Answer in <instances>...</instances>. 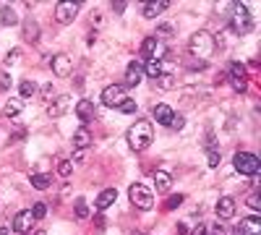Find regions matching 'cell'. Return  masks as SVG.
Returning a JSON list of instances; mask_svg holds the SVG:
<instances>
[{
	"label": "cell",
	"instance_id": "26",
	"mask_svg": "<svg viewBox=\"0 0 261 235\" xmlns=\"http://www.w3.org/2000/svg\"><path fill=\"white\" fill-rule=\"evenodd\" d=\"M154 84H157L162 92H170V89H175V76H172V73H162Z\"/></svg>",
	"mask_w": 261,
	"mask_h": 235
},
{
	"label": "cell",
	"instance_id": "2",
	"mask_svg": "<svg viewBox=\"0 0 261 235\" xmlns=\"http://www.w3.org/2000/svg\"><path fill=\"white\" fill-rule=\"evenodd\" d=\"M214 45H217V39H214L209 32H196V34L188 39V53L193 55V60L206 63V58L214 53Z\"/></svg>",
	"mask_w": 261,
	"mask_h": 235
},
{
	"label": "cell",
	"instance_id": "4",
	"mask_svg": "<svg viewBox=\"0 0 261 235\" xmlns=\"http://www.w3.org/2000/svg\"><path fill=\"white\" fill-rule=\"evenodd\" d=\"M128 199H130V204H134L136 209H141V212H149L151 206H154V196H151V191L144 186V183H134L128 188Z\"/></svg>",
	"mask_w": 261,
	"mask_h": 235
},
{
	"label": "cell",
	"instance_id": "28",
	"mask_svg": "<svg viewBox=\"0 0 261 235\" xmlns=\"http://www.w3.org/2000/svg\"><path fill=\"white\" fill-rule=\"evenodd\" d=\"M76 217L79 220H89V215H92V212H89V201H86V199H76Z\"/></svg>",
	"mask_w": 261,
	"mask_h": 235
},
{
	"label": "cell",
	"instance_id": "1",
	"mask_svg": "<svg viewBox=\"0 0 261 235\" xmlns=\"http://www.w3.org/2000/svg\"><path fill=\"white\" fill-rule=\"evenodd\" d=\"M128 146L134 149V152H146L149 144L154 141V128H151L149 120H139L128 128Z\"/></svg>",
	"mask_w": 261,
	"mask_h": 235
},
{
	"label": "cell",
	"instance_id": "45",
	"mask_svg": "<svg viewBox=\"0 0 261 235\" xmlns=\"http://www.w3.org/2000/svg\"><path fill=\"white\" fill-rule=\"evenodd\" d=\"M0 235H8V227H0Z\"/></svg>",
	"mask_w": 261,
	"mask_h": 235
},
{
	"label": "cell",
	"instance_id": "24",
	"mask_svg": "<svg viewBox=\"0 0 261 235\" xmlns=\"http://www.w3.org/2000/svg\"><path fill=\"white\" fill-rule=\"evenodd\" d=\"M165 8H167V3H146L144 11H141V16H144V18H157Z\"/></svg>",
	"mask_w": 261,
	"mask_h": 235
},
{
	"label": "cell",
	"instance_id": "38",
	"mask_svg": "<svg viewBox=\"0 0 261 235\" xmlns=\"http://www.w3.org/2000/svg\"><path fill=\"white\" fill-rule=\"evenodd\" d=\"M18 58H21V50L16 47V50H11V53L6 55V63H8V66H13V63H18Z\"/></svg>",
	"mask_w": 261,
	"mask_h": 235
},
{
	"label": "cell",
	"instance_id": "5",
	"mask_svg": "<svg viewBox=\"0 0 261 235\" xmlns=\"http://www.w3.org/2000/svg\"><path fill=\"white\" fill-rule=\"evenodd\" d=\"M253 27V21H251V13L243 3H235L232 6V32L235 34H246L248 29Z\"/></svg>",
	"mask_w": 261,
	"mask_h": 235
},
{
	"label": "cell",
	"instance_id": "21",
	"mask_svg": "<svg viewBox=\"0 0 261 235\" xmlns=\"http://www.w3.org/2000/svg\"><path fill=\"white\" fill-rule=\"evenodd\" d=\"M154 186H157V191H160V194H167V191H170V186H172V178H170V173H165V170H157V173H154Z\"/></svg>",
	"mask_w": 261,
	"mask_h": 235
},
{
	"label": "cell",
	"instance_id": "20",
	"mask_svg": "<svg viewBox=\"0 0 261 235\" xmlns=\"http://www.w3.org/2000/svg\"><path fill=\"white\" fill-rule=\"evenodd\" d=\"M151 115H154V120H157V123L170 125V120H172V115H175V113H172V110L167 108V105H154V110H151Z\"/></svg>",
	"mask_w": 261,
	"mask_h": 235
},
{
	"label": "cell",
	"instance_id": "9",
	"mask_svg": "<svg viewBox=\"0 0 261 235\" xmlns=\"http://www.w3.org/2000/svg\"><path fill=\"white\" fill-rule=\"evenodd\" d=\"M71 108H73V99H71L68 94H60V97H55V99L47 105V115H50V118H63Z\"/></svg>",
	"mask_w": 261,
	"mask_h": 235
},
{
	"label": "cell",
	"instance_id": "6",
	"mask_svg": "<svg viewBox=\"0 0 261 235\" xmlns=\"http://www.w3.org/2000/svg\"><path fill=\"white\" fill-rule=\"evenodd\" d=\"M99 99H102L105 108H118V105L125 99V87H123V84H110V87L102 89Z\"/></svg>",
	"mask_w": 261,
	"mask_h": 235
},
{
	"label": "cell",
	"instance_id": "34",
	"mask_svg": "<svg viewBox=\"0 0 261 235\" xmlns=\"http://www.w3.org/2000/svg\"><path fill=\"white\" fill-rule=\"evenodd\" d=\"M246 204L253 209V212H261V196L256 194V191H253V194H248V199H246Z\"/></svg>",
	"mask_w": 261,
	"mask_h": 235
},
{
	"label": "cell",
	"instance_id": "35",
	"mask_svg": "<svg viewBox=\"0 0 261 235\" xmlns=\"http://www.w3.org/2000/svg\"><path fill=\"white\" fill-rule=\"evenodd\" d=\"M206 162H209V167H220V152H217V149H209Z\"/></svg>",
	"mask_w": 261,
	"mask_h": 235
},
{
	"label": "cell",
	"instance_id": "17",
	"mask_svg": "<svg viewBox=\"0 0 261 235\" xmlns=\"http://www.w3.org/2000/svg\"><path fill=\"white\" fill-rule=\"evenodd\" d=\"M76 115H79V120L81 123H89L92 118H94V102H89V99H81V102H76Z\"/></svg>",
	"mask_w": 261,
	"mask_h": 235
},
{
	"label": "cell",
	"instance_id": "3",
	"mask_svg": "<svg viewBox=\"0 0 261 235\" xmlns=\"http://www.w3.org/2000/svg\"><path fill=\"white\" fill-rule=\"evenodd\" d=\"M232 165H235V170L241 175H251V178H256L258 170H261V160L256 154H251V152H238L232 157Z\"/></svg>",
	"mask_w": 261,
	"mask_h": 235
},
{
	"label": "cell",
	"instance_id": "23",
	"mask_svg": "<svg viewBox=\"0 0 261 235\" xmlns=\"http://www.w3.org/2000/svg\"><path fill=\"white\" fill-rule=\"evenodd\" d=\"M21 110H24V105H21V99H8L6 102V108H3V115L6 118H16V115H21Z\"/></svg>",
	"mask_w": 261,
	"mask_h": 235
},
{
	"label": "cell",
	"instance_id": "39",
	"mask_svg": "<svg viewBox=\"0 0 261 235\" xmlns=\"http://www.w3.org/2000/svg\"><path fill=\"white\" fill-rule=\"evenodd\" d=\"M53 97H55V89H53V84H47V87L42 89V99H45V102H53Z\"/></svg>",
	"mask_w": 261,
	"mask_h": 235
},
{
	"label": "cell",
	"instance_id": "32",
	"mask_svg": "<svg viewBox=\"0 0 261 235\" xmlns=\"http://www.w3.org/2000/svg\"><path fill=\"white\" fill-rule=\"evenodd\" d=\"M29 212H32V217H34V220H42V217H47V204H45V201H37Z\"/></svg>",
	"mask_w": 261,
	"mask_h": 235
},
{
	"label": "cell",
	"instance_id": "37",
	"mask_svg": "<svg viewBox=\"0 0 261 235\" xmlns=\"http://www.w3.org/2000/svg\"><path fill=\"white\" fill-rule=\"evenodd\" d=\"M183 125H186L183 115H172V120H170V128H172V131H180Z\"/></svg>",
	"mask_w": 261,
	"mask_h": 235
},
{
	"label": "cell",
	"instance_id": "29",
	"mask_svg": "<svg viewBox=\"0 0 261 235\" xmlns=\"http://www.w3.org/2000/svg\"><path fill=\"white\" fill-rule=\"evenodd\" d=\"M0 24H3V27H13V24H18V18H16V13L11 8H3V11H0Z\"/></svg>",
	"mask_w": 261,
	"mask_h": 235
},
{
	"label": "cell",
	"instance_id": "18",
	"mask_svg": "<svg viewBox=\"0 0 261 235\" xmlns=\"http://www.w3.org/2000/svg\"><path fill=\"white\" fill-rule=\"evenodd\" d=\"M21 32H24V39H27V42H32V45L39 39V24H37L34 18H27L24 24H21Z\"/></svg>",
	"mask_w": 261,
	"mask_h": 235
},
{
	"label": "cell",
	"instance_id": "43",
	"mask_svg": "<svg viewBox=\"0 0 261 235\" xmlns=\"http://www.w3.org/2000/svg\"><path fill=\"white\" fill-rule=\"evenodd\" d=\"M186 232H188V225L180 222V225H178V235H186Z\"/></svg>",
	"mask_w": 261,
	"mask_h": 235
},
{
	"label": "cell",
	"instance_id": "14",
	"mask_svg": "<svg viewBox=\"0 0 261 235\" xmlns=\"http://www.w3.org/2000/svg\"><path fill=\"white\" fill-rule=\"evenodd\" d=\"M214 209H217V217L220 220H232L235 217V199L232 196H222Z\"/></svg>",
	"mask_w": 261,
	"mask_h": 235
},
{
	"label": "cell",
	"instance_id": "27",
	"mask_svg": "<svg viewBox=\"0 0 261 235\" xmlns=\"http://www.w3.org/2000/svg\"><path fill=\"white\" fill-rule=\"evenodd\" d=\"M18 92H21V97H24V99H29V97L37 94V84L27 79V81H21V84H18Z\"/></svg>",
	"mask_w": 261,
	"mask_h": 235
},
{
	"label": "cell",
	"instance_id": "33",
	"mask_svg": "<svg viewBox=\"0 0 261 235\" xmlns=\"http://www.w3.org/2000/svg\"><path fill=\"white\" fill-rule=\"evenodd\" d=\"M183 204V194H172V196H167V201H165V209H178Z\"/></svg>",
	"mask_w": 261,
	"mask_h": 235
},
{
	"label": "cell",
	"instance_id": "40",
	"mask_svg": "<svg viewBox=\"0 0 261 235\" xmlns=\"http://www.w3.org/2000/svg\"><path fill=\"white\" fill-rule=\"evenodd\" d=\"M191 235H206V225H196V227L191 230Z\"/></svg>",
	"mask_w": 261,
	"mask_h": 235
},
{
	"label": "cell",
	"instance_id": "31",
	"mask_svg": "<svg viewBox=\"0 0 261 235\" xmlns=\"http://www.w3.org/2000/svg\"><path fill=\"white\" fill-rule=\"evenodd\" d=\"M71 173H73V160H60V162H58V175L68 178Z\"/></svg>",
	"mask_w": 261,
	"mask_h": 235
},
{
	"label": "cell",
	"instance_id": "44",
	"mask_svg": "<svg viewBox=\"0 0 261 235\" xmlns=\"http://www.w3.org/2000/svg\"><path fill=\"white\" fill-rule=\"evenodd\" d=\"M32 235H45V230H39V227H34V230H32Z\"/></svg>",
	"mask_w": 261,
	"mask_h": 235
},
{
	"label": "cell",
	"instance_id": "41",
	"mask_svg": "<svg viewBox=\"0 0 261 235\" xmlns=\"http://www.w3.org/2000/svg\"><path fill=\"white\" fill-rule=\"evenodd\" d=\"M0 89H8V76L0 73Z\"/></svg>",
	"mask_w": 261,
	"mask_h": 235
},
{
	"label": "cell",
	"instance_id": "19",
	"mask_svg": "<svg viewBox=\"0 0 261 235\" xmlns=\"http://www.w3.org/2000/svg\"><path fill=\"white\" fill-rule=\"evenodd\" d=\"M89 144H92V134H89V128H86V125H81L79 131L73 134V146L79 149V152H84Z\"/></svg>",
	"mask_w": 261,
	"mask_h": 235
},
{
	"label": "cell",
	"instance_id": "15",
	"mask_svg": "<svg viewBox=\"0 0 261 235\" xmlns=\"http://www.w3.org/2000/svg\"><path fill=\"white\" fill-rule=\"evenodd\" d=\"M238 235H261V220L258 217H246L238 225Z\"/></svg>",
	"mask_w": 261,
	"mask_h": 235
},
{
	"label": "cell",
	"instance_id": "16",
	"mask_svg": "<svg viewBox=\"0 0 261 235\" xmlns=\"http://www.w3.org/2000/svg\"><path fill=\"white\" fill-rule=\"evenodd\" d=\"M115 199H118V191H115V188H105L102 194L97 196V201H94L97 212H105L107 206H113V204H115Z\"/></svg>",
	"mask_w": 261,
	"mask_h": 235
},
{
	"label": "cell",
	"instance_id": "11",
	"mask_svg": "<svg viewBox=\"0 0 261 235\" xmlns=\"http://www.w3.org/2000/svg\"><path fill=\"white\" fill-rule=\"evenodd\" d=\"M141 58H144V63L146 60H160L162 58V42L157 37H146L144 45H141Z\"/></svg>",
	"mask_w": 261,
	"mask_h": 235
},
{
	"label": "cell",
	"instance_id": "42",
	"mask_svg": "<svg viewBox=\"0 0 261 235\" xmlns=\"http://www.w3.org/2000/svg\"><path fill=\"white\" fill-rule=\"evenodd\" d=\"M113 11H118V13H123V11H125V3H113Z\"/></svg>",
	"mask_w": 261,
	"mask_h": 235
},
{
	"label": "cell",
	"instance_id": "36",
	"mask_svg": "<svg viewBox=\"0 0 261 235\" xmlns=\"http://www.w3.org/2000/svg\"><path fill=\"white\" fill-rule=\"evenodd\" d=\"M212 235H232V230H230L227 225H220V222H217V225H212Z\"/></svg>",
	"mask_w": 261,
	"mask_h": 235
},
{
	"label": "cell",
	"instance_id": "8",
	"mask_svg": "<svg viewBox=\"0 0 261 235\" xmlns=\"http://www.w3.org/2000/svg\"><path fill=\"white\" fill-rule=\"evenodd\" d=\"M141 79H144V60H130L128 68H125L123 87H139Z\"/></svg>",
	"mask_w": 261,
	"mask_h": 235
},
{
	"label": "cell",
	"instance_id": "22",
	"mask_svg": "<svg viewBox=\"0 0 261 235\" xmlns=\"http://www.w3.org/2000/svg\"><path fill=\"white\" fill-rule=\"evenodd\" d=\"M144 73L151 79V81H157L162 76V60H146L144 63Z\"/></svg>",
	"mask_w": 261,
	"mask_h": 235
},
{
	"label": "cell",
	"instance_id": "25",
	"mask_svg": "<svg viewBox=\"0 0 261 235\" xmlns=\"http://www.w3.org/2000/svg\"><path fill=\"white\" fill-rule=\"evenodd\" d=\"M50 183H53V178H50V175H45V173H34V175H32V186H34L37 191L50 188Z\"/></svg>",
	"mask_w": 261,
	"mask_h": 235
},
{
	"label": "cell",
	"instance_id": "30",
	"mask_svg": "<svg viewBox=\"0 0 261 235\" xmlns=\"http://www.w3.org/2000/svg\"><path fill=\"white\" fill-rule=\"evenodd\" d=\"M136 108H139L136 99H130V97H125V99L118 105V110H120V113H125V115H134V113H136Z\"/></svg>",
	"mask_w": 261,
	"mask_h": 235
},
{
	"label": "cell",
	"instance_id": "13",
	"mask_svg": "<svg viewBox=\"0 0 261 235\" xmlns=\"http://www.w3.org/2000/svg\"><path fill=\"white\" fill-rule=\"evenodd\" d=\"M34 217H32V212L29 209H24V212H18V215L13 217V230L16 232H21V235H27V232H32L34 230Z\"/></svg>",
	"mask_w": 261,
	"mask_h": 235
},
{
	"label": "cell",
	"instance_id": "10",
	"mask_svg": "<svg viewBox=\"0 0 261 235\" xmlns=\"http://www.w3.org/2000/svg\"><path fill=\"white\" fill-rule=\"evenodd\" d=\"M50 68H53V73L55 76H60V79H65V76H71V71H73V60L68 58V55H55V58H50Z\"/></svg>",
	"mask_w": 261,
	"mask_h": 235
},
{
	"label": "cell",
	"instance_id": "7",
	"mask_svg": "<svg viewBox=\"0 0 261 235\" xmlns=\"http://www.w3.org/2000/svg\"><path fill=\"white\" fill-rule=\"evenodd\" d=\"M76 13H79V3H71V0H60V3L55 6L58 24H71V21L76 18Z\"/></svg>",
	"mask_w": 261,
	"mask_h": 235
},
{
	"label": "cell",
	"instance_id": "12",
	"mask_svg": "<svg viewBox=\"0 0 261 235\" xmlns=\"http://www.w3.org/2000/svg\"><path fill=\"white\" fill-rule=\"evenodd\" d=\"M230 84H232V89L241 92V94L248 89V76H246V68L241 66V63H235V66L230 68Z\"/></svg>",
	"mask_w": 261,
	"mask_h": 235
}]
</instances>
